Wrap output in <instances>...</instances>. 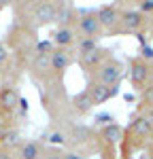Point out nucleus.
Returning a JSON list of instances; mask_svg holds the SVG:
<instances>
[{"label": "nucleus", "mask_w": 153, "mask_h": 159, "mask_svg": "<svg viewBox=\"0 0 153 159\" xmlns=\"http://www.w3.org/2000/svg\"><path fill=\"white\" fill-rule=\"evenodd\" d=\"M153 147V123L145 117L134 112L130 123L123 125V140L119 147V157L136 159V155L149 151Z\"/></svg>", "instance_id": "1"}, {"label": "nucleus", "mask_w": 153, "mask_h": 159, "mask_svg": "<svg viewBox=\"0 0 153 159\" xmlns=\"http://www.w3.org/2000/svg\"><path fill=\"white\" fill-rule=\"evenodd\" d=\"M13 13L17 21H24L30 28H43V25L58 24L60 15V2H49V0H38V2H17L13 4Z\"/></svg>", "instance_id": "2"}, {"label": "nucleus", "mask_w": 153, "mask_h": 159, "mask_svg": "<svg viewBox=\"0 0 153 159\" xmlns=\"http://www.w3.org/2000/svg\"><path fill=\"white\" fill-rule=\"evenodd\" d=\"M147 34H153V25L145 13L138 11L136 4H121V21L115 36H136L140 38V47L147 45Z\"/></svg>", "instance_id": "3"}, {"label": "nucleus", "mask_w": 153, "mask_h": 159, "mask_svg": "<svg viewBox=\"0 0 153 159\" xmlns=\"http://www.w3.org/2000/svg\"><path fill=\"white\" fill-rule=\"evenodd\" d=\"M96 153L100 159H119V147L123 140V125L121 123H111L96 129Z\"/></svg>", "instance_id": "4"}, {"label": "nucleus", "mask_w": 153, "mask_h": 159, "mask_svg": "<svg viewBox=\"0 0 153 159\" xmlns=\"http://www.w3.org/2000/svg\"><path fill=\"white\" fill-rule=\"evenodd\" d=\"M126 61L119 60L117 55L113 57H109V60L102 64L98 70H94V72L89 74L87 79H85V83L91 81V83H100V85H109V87H119L121 85V81L126 79Z\"/></svg>", "instance_id": "5"}, {"label": "nucleus", "mask_w": 153, "mask_h": 159, "mask_svg": "<svg viewBox=\"0 0 153 159\" xmlns=\"http://www.w3.org/2000/svg\"><path fill=\"white\" fill-rule=\"evenodd\" d=\"M126 76L136 93H140L153 83V61L142 60L140 55H132L126 60Z\"/></svg>", "instance_id": "6"}, {"label": "nucleus", "mask_w": 153, "mask_h": 159, "mask_svg": "<svg viewBox=\"0 0 153 159\" xmlns=\"http://www.w3.org/2000/svg\"><path fill=\"white\" fill-rule=\"evenodd\" d=\"M75 30H76V34H79V38H94V40H100V38L104 36V30H102V25H100L96 7H94V9H79Z\"/></svg>", "instance_id": "7"}, {"label": "nucleus", "mask_w": 153, "mask_h": 159, "mask_svg": "<svg viewBox=\"0 0 153 159\" xmlns=\"http://www.w3.org/2000/svg\"><path fill=\"white\" fill-rule=\"evenodd\" d=\"M115 53L113 49H109V47H96L94 51H89V53H83V55H76V66L81 68V72L83 76L87 79L89 74L94 72V70H98L104 61L109 60V57H113Z\"/></svg>", "instance_id": "8"}, {"label": "nucleus", "mask_w": 153, "mask_h": 159, "mask_svg": "<svg viewBox=\"0 0 153 159\" xmlns=\"http://www.w3.org/2000/svg\"><path fill=\"white\" fill-rule=\"evenodd\" d=\"M75 64H76V51L75 49L53 47V51H51V74H53V79L64 81L66 79V72Z\"/></svg>", "instance_id": "9"}, {"label": "nucleus", "mask_w": 153, "mask_h": 159, "mask_svg": "<svg viewBox=\"0 0 153 159\" xmlns=\"http://www.w3.org/2000/svg\"><path fill=\"white\" fill-rule=\"evenodd\" d=\"M96 11H98V19L104 30V36H115L119 21H121V4H115V2L100 4V7H96Z\"/></svg>", "instance_id": "10"}, {"label": "nucleus", "mask_w": 153, "mask_h": 159, "mask_svg": "<svg viewBox=\"0 0 153 159\" xmlns=\"http://www.w3.org/2000/svg\"><path fill=\"white\" fill-rule=\"evenodd\" d=\"M85 91L89 93L94 106H102V104H106V102H111L113 98L119 96L121 85L119 87H109V85H100V83H91V81H87V83H85Z\"/></svg>", "instance_id": "11"}, {"label": "nucleus", "mask_w": 153, "mask_h": 159, "mask_svg": "<svg viewBox=\"0 0 153 159\" xmlns=\"http://www.w3.org/2000/svg\"><path fill=\"white\" fill-rule=\"evenodd\" d=\"M79 34H76L75 25H55L51 32V43L53 47H62V49H75Z\"/></svg>", "instance_id": "12"}, {"label": "nucleus", "mask_w": 153, "mask_h": 159, "mask_svg": "<svg viewBox=\"0 0 153 159\" xmlns=\"http://www.w3.org/2000/svg\"><path fill=\"white\" fill-rule=\"evenodd\" d=\"M70 108H72V115H75L76 119L87 117L89 112L96 108L94 102H91V98H89V93L85 91V87H83L81 91H76V93L70 96Z\"/></svg>", "instance_id": "13"}, {"label": "nucleus", "mask_w": 153, "mask_h": 159, "mask_svg": "<svg viewBox=\"0 0 153 159\" xmlns=\"http://www.w3.org/2000/svg\"><path fill=\"white\" fill-rule=\"evenodd\" d=\"M47 144L40 140H24L21 147L15 151V159H43Z\"/></svg>", "instance_id": "14"}, {"label": "nucleus", "mask_w": 153, "mask_h": 159, "mask_svg": "<svg viewBox=\"0 0 153 159\" xmlns=\"http://www.w3.org/2000/svg\"><path fill=\"white\" fill-rule=\"evenodd\" d=\"M149 110H153V83L138 93V104H136V112L138 115H145Z\"/></svg>", "instance_id": "15"}, {"label": "nucleus", "mask_w": 153, "mask_h": 159, "mask_svg": "<svg viewBox=\"0 0 153 159\" xmlns=\"http://www.w3.org/2000/svg\"><path fill=\"white\" fill-rule=\"evenodd\" d=\"M11 66H17V61L11 57V51L7 49V45L0 40V81H4V76L9 74Z\"/></svg>", "instance_id": "16"}, {"label": "nucleus", "mask_w": 153, "mask_h": 159, "mask_svg": "<svg viewBox=\"0 0 153 159\" xmlns=\"http://www.w3.org/2000/svg\"><path fill=\"white\" fill-rule=\"evenodd\" d=\"M96 47H100V40H94V38H79L75 51H76V55H83V53L94 51Z\"/></svg>", "instance_id": "17"}, {"label": "nucleus", "mask_w": 153, "mask_h": 159, "mask_svg": "<svg viewBox=\"0 0 153 159\" xmlns=\"http://www.w3.org/2000/svg\"><path fill=\"white\" fill-rule=\"evenodd\" d=\"M111 123H115L113 115H111V112H100V115H96V119H94V127H96V129H100V127L111 125Z\"/></svg>", "instance_id": "18"}, {"label": "nucleus", "mask_w": 153, "mask_h": 159, "mask_svg": "<svg viewBox=\"0 0 153 159\" xmlns=\"http://www.w3.org/2000/svg\"><path fill=\"white\" fill-rule=\"evenodd\" d=\"M136 7H138L140 13H145V15L149 17V21H151V25H153V0H138Z\"/></svg>", "instance_id": "19"}, {"label": "nucleus", "mask_w": 153, "mask_h": 159, "mask_svg": "<svg viewBox=\"0 0 153 159\" xmlns=\"http://www.w3.org/2000/svg\"><path fill=\"white\" fill-rule=\"evenodd\" d=\"M43 159H66V151L64 148H58V147H47Z\"/></svg>", "instance_id": "20"}, {"label": "nucleus", "mask_w": 153, "mask_h": 159, "mask_svg": "<svg viewBox=\"0 0 153 159\" xmlns=\"http://www.w3.org/2000/svg\"><path fill=\"white\" fill-rule=\"evenodd\" d=\"M4 7H7V2H4V4H0V9H4Z\"/></svg>", "instance_id": "21"}, {"label": "nucleus", "mask_w": 153, "mask_h": 159, "mask_svg": "<svg viewBox=\"0 0 153 159\" xmlns=\"http://www.w3.org/2000/svg\"><path fill=\"white\" fill-rule=\"evenodd\" d=\"M119 159H123V157H119Z\"/></svg>", "instance_id": "22"}]
</instances>
